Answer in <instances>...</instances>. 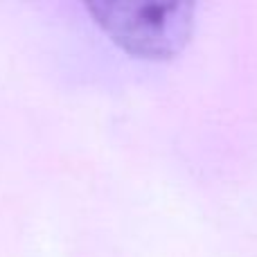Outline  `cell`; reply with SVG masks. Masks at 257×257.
Wrapping results in <instances>:
<instances>
[{
	"instance_id": "1",
	"label": "cell",
	"mask_w": 257,
	"mask_h": 257,
	"mask_svg": "<svg viewBox=\"0 0 257 257\" xmlns=\"http://www.w3.org/2000/svg\"><path fill=\"white\" fill-rule=\"evenodd\" d=\"M95 25L124 52L165 61L185 48L194 27L192 3H86Z\"/></svg>"
}]
</instances>
